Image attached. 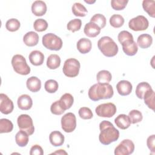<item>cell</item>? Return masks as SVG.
I'll list each match as a JSON object with an SVG mask.
<instances>
[{
    "label": "cell",
    "mask_w": 155,
    "mask_h": 155,
    "mask_svg": "<svg viewBox=\"0 0 155 155\" xmlns=\"http://www.w3.org/2000/svg\"><path fill=\"white\" fill-rule=\"evenodd\" d=\"M72 12L76 16L84 17L87 15L88 11L85 7L79 2H75L72 6Z\"/></svg>",
    "instance_id": "cell-31"
},
{
    "label": "cell",
    "mask_w": 155,
    "mask_h": 155,
    "mask_svg": "<svg viewBox=\"0 0 155 155\" xmlns=\"http://www.w3.org/2000/svg\"><path fill=\"white\" fill-rule=\"evenodd\" d=\"M149 22L147 18L142 15H139L132 18L128 22V27L133 31H143L148 28Z\"/></svg>",
    "instance_id": "cell-10"
},
{
    "label": "cell",
    "mask_w": 155,
    "mask_h": 155,
    "mask_svg": "<svg viewBox=\"0 0 155 155\" xmlns=\"http://www.w3.org/2000/svg\"><path fill=\"white\" fill-rule=\"evenodd\" d=\"M30 63L35 66L41 65L44 61V54L39 50L32 51L28 56Z\"/></svg>",
    "instance_id": "cell-18"
},
{
    "label": "cell",
    "mask_w": 155,
    "mask_h": 155,
    "mask_svg": "<svg viewBox=\"0 0 155 155\" xmlns=\"http://www.w3.org/2000/svg\"><path fill=\"white\" fill-rule=\"evenodd\" d=\"M14 108L12 101L5 94H0V111L2 114H8Z\"/></svg>",
    "instance_id": "cell-12"
},
{
    "label": "cell",
    "mask_w": 155,
    "mask_h": 155,
    "mask_svg": "<svg viewBox=\"0 0 155 155\" xmlns=\"http://www.w3.org/2000/svg\"><path fill=\"white\" fill-rule=\"evenodd\" d=\"M17 123L19 128L24 131L29 136L32 135L35 131V127L31 117L28 114H21L17 119Z\"/></svg>",
    "instance_id": "cell-7"
},
{
    "label": "cell",
    "mask_w": 155,
    "mask_h": 155,
    "mask_svg": "<svg viewBox=\"0 0 155 155\" xmlns=\"http://www.w3.org/2000/svg\"><path fill=\"white\" fill-rule=\"evenodd\" d=\"M153 43V38L149 34H142L137 39V45L142 48H147L150 47Z\"/></svg>",
    "instance_id": "cell-24"
},
{
    "label": "cell",
    "mask_w": 155,
    "mask_h": 155,
    "mask_svg": "<svg viewBox=\"0 0 155 155\" xmlns=\"http://www.w3.org/2000/svg\"><path fill=\"white\" fill-rule=\"evenodd\" d=\"M23 42L28 47L36 45L39 42V35L34 31L27 32L23 37Z\"/></svg>",
    "instance_id": "cell-20"
},
{
    "label": "cell",
    "mask_w": 155,
    "mask_h": 155,
    "mask_svg": "<svg viewBox=\"0 0 155 155\" xmlns=\"http://www.w3.org/2000/svg\"><path fill=\"white\" fill-rule=\"evenodd\" d=\"M101 133L99 135L100 142L105 145L116 141L119 137V131L108 120H103L99 124Z\"/></svg>",
    "instance_id": "cell-1"
},
{
    "label": "cell",
    "mask_w": 155,
    "mask_h": 155,
    "mask_svg": "<svg viewBox=\"0 0 155 155\" xmlns=\"http://www.w3.org/2000/svg\"><path fill=\"white\" fill-rule=\"evenodd\" d=\"M113 94V88L109 84H95L88 90V97L93 101L110 99Z\"/></svg>",
    "instance_id": "cell-2"
},
{
    "label": "cell",
    "mask_w": 155,
    "mask_h": 155,
    "mask_svg": "<svg viewBox=\"0 0 155 155\" xmlns=\"http://www.w3.org/2000/svg\"><path fill=\"white\" fill-rule=\"evenodd\" d=\"M116 105L111 103H104L99 105L95 109L96 113L99 117H111L116 113Z\"/></svg>",
    "instance_id": "cell-8"
},
{
    "label": "cell",
    "mask_w": 155,
    "mask_h": 155,
    "mask_svg": "<svg viewBox=\"0 0 155 155\" xmlns=\"http://www.w3.org/2000/svg\"><path fill=\"white\" fill-rule=\"evenodd\" d=\"M59 85L56 81L53 79L47 80L45 84L44 88L46 91L49 93H54L58 90Z\"/></svg>",
    "instance_id": "cell-37"
},
{
    "label": "cell",
    "mask_w": 155,
    "mask_h": 155,
    "mask_svg": "<svg viewBox=\"0 0 155 155\" xmlns=\"http://www.w3.org/2000/svg\"><path fill=\"white\" fill-rule=\"evenodd\" d=\"M96 79L98 83L109 84V82L111 81L112 75L110 71L103 70L97 73Z\"/></svg>",
    "instance_id": "cell-29"
},
{
    "label": "cell",
    "mask_w": 155,
    "mask_h": 155,
    "mask_svg": "<svg viewBox=\"0 0 155 155\" xmlns=\"http://www.w3.org/2000/svg\"><path fill=\"white\" fill-rule=\"evenodd\" d=\"M33 27L36 31L42 32L47 29L48 23L44 19H38L34 22Z\"/></svg>",
    "instance_id": "cell-39"
},
{
    "label": "cell",
    "mask_w": 155,
    "mask_h": 155,
    "mask_svg": "<svg viewBox=\"0 0 155 155\" xmlns=\"http://www.w3.org/2000/svg\"><path fill=\"white\" fill-rule=\"evenodd\" d=\"M155 1L151 0H144L142 2L143 10L152 18L155 17Z\"/></svg>",
    "instance_id": "cell-32"
},
{
    "label": "cell",
    "mask_w": 155,
    "mask_h": 155,
    "mask_svg": "<svg viewBox=\"0 0 155 155\" xmlns=\"http://www.w3.org/2000/svg\"><path fill=\"white\" fill-rule=\"evenodd\" d=\"M13 124L10 120L7 119H0V133H10L13 130Z\"/></svg>",
    "instance_id": "cell-33"
},
{
    "label": "cell",
    "mask_w": 155,
    "mask_h": 155,
    "mask_svg": "<svg viewBox=\"0 0 155 155\" xmlns=\"http://www.w3.org/2000/svg\"><path fill=\"white\" fill-rule=\"evenodd\" d=\"M64 139V136L59 131H53L49 136L50 142L54 147H59L63 145Z\"/></svg>",
    "instance_id": "cell-21"
},
{
    "label": "cell",
    "mask_w": 155,
    "mask_h": 155,
    "mask_svg": "<svg viewBox=\"0 0 155 155\" xmlns=\"http://www.w3.org/2000/svg\"><path fill=\"white\" fill-rule=\"evenodd\" d=\"M59 102L62 108L65 111L70 108L73 105L74 98L71 94L65 93L61 97Z\"/></svg>",
    "instance_id": "cell-25"
},
{
    "label": "cell",
    "mask_w": 155,
    "mask_h": 155,
    "mask_svg": "<svg viewBox=\"0 0 155 155\" xmlns=\"http://www.w3.org/2000/svg\"><path fill=\"white\" fill-rule=\"evenodd\" d=\"M82 26V21L79 19H74L69 21L67 24V28L68 30L74 33L81 29Z\"/></svg>",
    "instance_id": "cell-40"
},
{
    "label": "cell",
    "mask_w": 155,
    "mask_h": 155,
    "mask_svg": "<svg viewBox=\"0 0 155 155\" xmlns=\"http://www.w3.org/2000/svg\"><path fill=\"white\" fill-rule=\"evenodd\" d=\"M30 155H43L44 151L42 147L39 145H34L30 148Z\"/></svg>",
    "instance_id": "cell-46"
},
{
    "label": "cell",
    "mask_w": 155,
    "mask_h": 155,
    "mask_svg": "<svg viewBox=\"0 0 155 155\" xmlns=\"http://www.w3.org/2000/svg\"><path fill=\"white\" fill-rule=\"evenodd\" d=\"M78 113L80 117L82 119H90L93 117V113L88 107H81Z\"/></svg>",
    "instance_id": "cell-42"
},
{
    "label": "cell",
    "mask_w": 155,
    "mask_h": 155,
    "mask_svg": "<svg viewBox=\"0 0 155 155\" xmlns=\"http://www.w3.org/2000/svg\"><path fill=\"white\" fill-rule=\"evenodd\" d=\"M61 65V58L56 54H50L47 60V66L51 70L58 68Z\"/></svg>",
    "instance_id": "cell-27"
},
{
    "label": "cell",
    "mask_w": 155,
    "mask_h": 155,
    "mask_svg": "<svg viewBox=\"0 0 155 155\" xmlns=\"http://www.w3.org/2000/svg\"><path fill=\"white\" fill-rule=\"evenodd\" d=\"M42 45L50 50L58 51L62 47V41L54 33H47L42 36Z\"/></svg>",
    "instance_id": "cell-5"
},
{
    "label": "cell",
    "mask_w": 155,
    "mask_h": 155,
    "mask_svg": "<svg viewBox=\"0 0 155 155\" xmlns=\"http://www.w3.org/2000/svg\"><path fill=\"white\" fill-rule=\"evenodd\" d=\"M114 122L116 126L122 130L127 129L131 124L128 116H127L125 114L118 115L115 118Z\"/></svg>",
    "instance_id": "cell-23"
},
{
    "label": "cell",
    "mask_w": 155,
    "mask_h": 155,
    "mask_svg": "<svg viewBox=\"0 0 155 155\" xmlns=\"http://www.w3.org/2000/svg\"><path fill=\"white\" fill-rule=\"evenodd\" d=\"M18 107L22 110H28L33 105V101L31 97L28 94L21 95L17 101Z\"/></svg>",
    "instance_id": "cell-16"
},
{
    "label": "cell",
    "mask_w": 155,
    "mask_h": 155,
    "mask_svg": "<svg viewBox=\"0 0 155 155\" xmlns=\"http://www.w3.org/2000/svg\"><path fill=\"white\" fill-rule=\"evenodd\" d=\"M76 47L81 53L86 54L90 51L92 47V44L90 39L83 38L78 41Z\"/></svg>",
    "instance_id": "cell-19"
},
{
    "label": "cell",
    "mask_w": 155,
    "mask_h": 155,
    "mask_svg": "<svg viewBox=\"0 0 155 155\" xmlns=\"http://www.w3.org/2000/svg\"><path fill=\"white\" fill-rule=\"evenodd\" d=\"M50 111L52 114L55 115H61L65 112V110L61 107L59 101H56L51 104Z\"/></svg>",
    "instance_id": "cell-43"
},
{
    "label": "cell",
    "mask_w": 155,
    "mask_h": 155,
    "mask_svg": "<svg viewBox=\"0 0 155 155\" xmlns=\"http://www.w3.org/2000/svg\"><path fill=\"white\" fill-rule=\"evenodd\" d=\"M116 89L118 93L121 96H127L131 93L133 86L131 82L126 80L119 81L116 85Z\"/></svg>",
    "instance_id": "cell-14"
},
{
    "label": "cell",
    "mask_w": 155,
    "mask_h": 155,
    "mask_svg": "<svg viewBox=\"0 0 155 155\" xmlns=\"http://www.w3.org/2000/svg\"><path fill=\"white\" fill-rule=\"evenodd\" d=\"M128 117L131 124H137L142 121L143 119L142 114L140 111L137 110H133L129 112Z\"/></svg>",
    "instance_id": "cell-38"
},
{
    "label": "cell",
    "mask_w": 155,
    "mask_h": 155,
    "mask_svg": "<svg viewBox=\"0 0 155 155\" xmlns=\"http://www.w3.org/2000/svg\"><path fill=\"white\" fill-rule=\"evenodd\" d=\"M124 52L128 56L135 55L138 50V47L133 39H127L121 43Z\"/></svg>",
    "instance_id": "cell-13"
},
{
    "label": "cell",
    "mask_w": 155,
    "mask_h": 155,
    "mask_svg": "<svg viewBox=\"0 0 155 155\" xmlns=\"http://www.w3.org/2000/svg\"><path fill=\"white\" fill-rule=\"evenodd\" d=\"M85 2H87V3H88V4H92V3H94V2H95V1H93V2H90V1H85Z\"/></svg>",
    "instance_id": "cell-48"
},
{
    "label": "cell",
    "mask_w": 155,
    "mask_h": 155,
    "mask_svg": "<svg viewBox=\"0 0 155 155\" xmlns=\"http://www.w3.org/2000/svg\"><path fill=\"white\" fill-rule=\"evenodd\" d=\"M62 129L66 133L73 132L76 127V118L73 113H67L61 118Z\"/></svg>",
    "instance_id": "cell-9"
},
{
    "label": "cell",
    "mask_w": 155,
    "mask_h": 155,
    "mask_svg": "<svg viewBox=\"0 0 155 155\" xmlns=\"http://www.w3.org/2000/svg\"><path fill=\"white\" fill-rule=\"evenodd\" d=\"M47 5L42 1H35L31 5V12L36 16H41L47 12Z\"/></svg>",
    "instance_id": "cell-15"
},
{
    "label": "cell",
    "mask_w": 155,
    "mask_h": 155,
    "mask_svg": "<svg viewBox=\"0 0 155 155\" xmlns=\"http://www.w3.org/2000/svg\"><path fill=\"white\" fill-rule=\"evenodd\" d=\"M12 65L16 73L21 75H27L30 73V67L28 65L25 58L21 54H15L12 59Z\"/></svg>",
    "instance_id": "cell-4"
},
{
    "label": "cell",
    "mask_w": 155,
    "mask_h": 155,
    "mask_svg": "<svg viewBox=\"0 0 155 155\" xmlns=\"http://www.w3.org/2000/svg\"><path fill=\"white\" fill-rule=\"evenodd\" d=\"M134 144L130 139L123 140L114 149L115 155H129L133 153Z\"/></svg>",
    "instance_id": "cell-11"
},
{
    "label": "cell",
    "mask_w": 155,
    "mask_h": 155,
    "mask_svg": "<svg viewBox=\"0 0 155 155\" xmlns=\"http://www.w3.org/2000/svg\"><path fill=\"white\" fill-rule=\"evenodd\" d=\"M155 135L153 134L150 136L147 140V145L148 148L150 149V150L151 151L152 153H154L155 152Z\"/></svg>",
    "instance_id": "cell-45"
},
{
    "label": "cell",
    "mask_w": 155,
    "mask_h": 155,
    "mask_svg": "<svg viewBox=\"0 0 155 155\" xmlns=\"http://www.w3.org/2000/svg\"><path fill=\"white\" fill-rule=\"evenodd\" d=\"M97 47L102 53L107 57L117 54L119 48L116 43L109 36H103L97 41Z\"/></svg>",
    "instance_id": "cell-3"
},
{
    "label": "cell",
    "mask_w": 155,
    "mask_h": 155,
    "mask_svg": "<svg viewBox=\"0 0 155 155\" xmlns=\"http://www.w3.org/2000/svg\"><path fill=\"white\" fill-rule=\"evenodd\" d=\"M110 24L114 28H119L124 24V18L120 15H113L110 18Z\"/></svg>",
    "instance_id": "cell-35"
},
{
    "label": "cell",
    "mask_w": 155,
    "mask_h": 155,
    "mask_svg": "<svg viewBox=\"0 0 155 155\" xmlns=\"http://www.w3.org/2000/svg\"><path fill=\"white\" fill-rule=\"evenodd\" d=\"M154 97L155 94L153 90L151 88L147 91L143 96L144 102L148 107L152 110H154Z\"/></svg>",
    "instance_id": "cell-30"
},
{
    "label": "cell",
    "mask_w": 155,
    "mask_h": 155,
    "mask_svg": "<svg viewBox=\"0 0 155 155\" xmlns=\"http://www.w3.org/2000/svg\"><path fill=\"white\" fill-rule=\"evenodd\" d=\"M84 32L87 36L90 38H94L99 35L101 28L94 23L90 22L85 24Z\"/></svg>",
    "instance_id": "cell-17"
},
{
    "label": "cell",
    "mask_w": 155,
    "mask_h": 155,
    "mask_svg": "<svg viewBox=\"0 0 155 155\" xmlns=\"http://www.w3.org/2000/svg\"><path fill=\"white\" fill-rule=\"evenodd\" d=\"M151 85L147 82H142L139 83L136 88V96L142 99L143 98L144 94L149 90L151 89Z\"/></svg>",
    "instance_id": "cell-28"
},
{
    "label": "cell",
    "mask_w": 155,
    "mask_h": 155,
    "mask_svg": "<svg viewBox=\"0 0 155 155\" xmlns=\"http://www.w3.org/2000/svg\"><path fill=\"white\" fill-rule=\"evenodd\" d=\"M26 85L30 91L36 93L39 91L41 88V81L36 76H31L27 80Z\"/></svg>",
    "instance_id": "cell-22"
},
{
    "label": "cell",
    "mask_w": 155,
    "mask_h": 155,
    "mask_svg": "<svg viewBox=\"0 0 155 155\" xmlns=\"http://www.w3.org/2000/svg\"><path fill=\"white\" fill-rule=\"evenodd\" d=\"M117 39H118L119 42L121 44L124 41H126L127 39H133V36L131 35V33H130L129 31H125V30H123V31H121L118 34Z\"/></svg>",
    "instance_id": "cell-44"
},
{
    "label": "cell",
    "mask_w": 155,
    "mask_h": 155,
    "mask_svg": "<svg viewBox=\"0 0 155 155\" xmlns=\"http://www.w3.org/2000/svg\"><path fill=\"white\" fill-rule=\"evenodd\" d=\"M21 25L20 22L15 18H12L8 19L5 23V27L7 30L14 32L19 28Z\"/></svg>",
    "instance_id": "cell-36"
},
{
    "label": "cell",
    "mask_w": 155,
    "mask_h": 155,
    "mask_svg": "<svg viewBox=\"0 0 155 155\" xmlns=\"http://www.w3.org/2000/svg\"><path fill=\"white\" fill-rule=\"evenodd\" d=\"M90 22L94 23L101 29H102L105 27L107 21L105 17L103 15L97 13L95 14L92 16V18L90 19Z\"/></svg>",
    "instance_id": "cell-34"
},
{
    "label": "cell",
    "mask_w": 155,
    "mask_h": 155,
    "mask_svg": "<svg viewBox=\"0 0 155 155\" xmlns=\"http://www.w3.org/2000/svg\"><path fill=\"white\" fill-rule=\"evenodd\" d=\"M28 134L24 131L20 130L15 136V141L16 144L21 147H25L28 142Z\"/></svg>",
    "instance_id": "cell-26"
},
{
    "label": "cell",
    "mask_w": 155,
    "mask_h": 155,
    "mask_svg": "<svg viewBox=\"0 0 155 155\" xmlns=\"http://www.w3.org/2000/svg\"><path fill=\"white\" fill-rule=\"evenodd\" d=\"M52 154H67V153L64 150H59L54 153H53Z\"/></svg>",
    "instance_id": "cell-47"
},
{
    "label": "cell",
    "mask_w": 155,
    "mask_h": 155,
    "mask_svg": "<svg viewBox=\"0 0 155 155\" xmlns=\"http://www.w3.org/2000/svg\"><path fill=\"white\" fill-rule=\"evenodd\" d=\"M128 2V1L127 0H112L111 5L115 10H122L126 7Z\"/></svg>",
    "instance_id": "cell-41"
},
{
    "label": "cell",
    "mask_w": 155,
    "mask_h": 155,
    "mask_svg": "<svg viewBox=\"0 0 155 155\" xmlns=\"http://www.w3.org/2000/svg\"><path fill=\"white\" fill-rule=\"evenodd\" d=\"M80 67V62L78 60L74 58H69L64 62L62 71L66 76L74 78L78 75Z\"/></svg>",
    "instance_id": "cell-6"
}]
</instances>
